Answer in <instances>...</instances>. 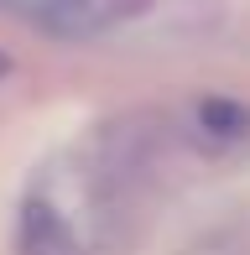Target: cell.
<instances>
[{
    "label": "cell",
    "instance_id": "6da1fadb",
    "mask_svg": "<svg viewBox=\"0 0 250 255\" xmlns=\"http://www.w3.org/2000/svg\"><path fill=\"white\" fill-rule=\"evenodd\" d=\"M5 5H16L21 16H37L58 37H89L115 16V0H5Z\"/></svg>",
    "mask_w": 250,
    "mask_h": 255
},
{
    "label": "cell",
    "instance_id": "7a4b0ae2",
    "mask_svg": "<svg viewBox=\"0 0 250 255\" xmlns=\"http://www.w3.org/2000/svg\"><path fill=\"white\" fill-rule=\"evenodd\" d=\"M21 255H78V245L47 203H26L21 208Z\"/></svg>",
    "mask_w": 250,
    "mask_h": 255
},
{
    "label": "cell",
    "instance_id": "277c9868",
    "mask_svg": "<svg viewBox=\"0 0 250 255\" xmlns=\"http://www.w3.org/2000/svg\"><path fill=\"white\" fill-rule=\"evenodd\" d=\"M5 73H10V57H5V52H0V78H5Z\"/></svg>",
    "mask_w": 250,
    "mask_h": 255
},
{
    "label": "cell",
    "instance_id": "3957f363",
    "mask_svg": "<svg viewBox=\"0 0 250 255\" xmlns=\"http://www.w3.org/2000/svg\"><path fill=\"white\" fill-rule=\"evenodd\" d=\"M198 130H209L214 141H240V135H250V104L224 94L198 99Z\"/></svg>",
    "mask_w": 250,
    "mask_h": 255
}]
</instances>
